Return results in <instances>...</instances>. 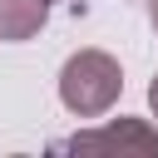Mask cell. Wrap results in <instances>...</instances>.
Listing matches in <instances>:
<instances>
[{
    "mask_svg": "<svg viewBox=\"0 0 158 158\" xmlns=\"http://www.w3.org/2000/svg\"><path fill=\"white\" fill-rule=\"evenodd\" d=\"M49 0H0V40H30L44 25Z\"/></svg>",
    "mask_w": 158,
    "mask_h": 158,
    "instance_id": "3957f363",
    "label": "cell"
},
{
    "mask_svg": "<svg viewBox=\"0 0 158 158\" xmlns=\"http://www.w3.org/2000/svg\"><path fill=\"white\" fill-rule=\"evenodd\" d=\"M148 104H153V114H158V79L148 84Z\"/></svg>",
    "mask_w": 158,
    "mask_h": 158,
    "instance_id": "277c9868",
    "label": "cell"
},
{
    "mask_svg": "<svg viewBox=\"0 0 158 158\" xmlns=\"http://www.w3.org/2000/svg\"><path fill=\"white\" fill-rule=\"evenodd\" d=\"M118 89H123V69H118V59L104 54V49H79V54H69L64 69H59V99H64V109L79 114V118L109 114L114 99H118Z\"/></svg>",
    "mask_w": 158,
    "mask_h": 158,
    "instance_id": "6da1fadb",
    "label": "cell"
},
{
    "mask_svg": "<svg viewBox=\"0 0 158 158\" xmlns=\"http://www.w3.org/2000/svg\"><path fill=\"white\" fill-rule=\"evenodd\" d=\"M148 25L158 30V0H148Z\"/></svg>",
    "mask_w": 158,
    "mask_h": 158,
    "instance_id": "5b68a950",
    "label": "cell"
},
{
    "mask_svg": "<svg viewBox=\"0 0 158 158\" xmlns=\"http://www.w3.org/2000/svg\"><path fill=\"white\" fill-rule=\"evenodd\" d=\"M49 153H133V158H158V128H148L143 118H114L104 128L74 133V138H54Z\"/></svg>",
    "mask_w": 158,
    "mask_h": 158,
    "instance_id": "7a4b0ae2",
    "label": "cell"
}]
</instances>
